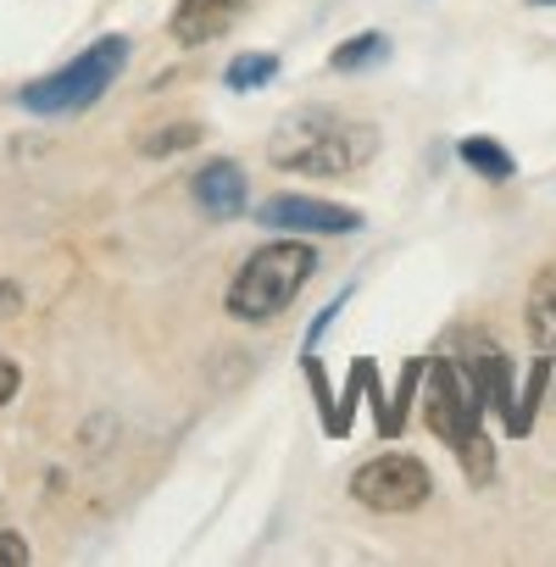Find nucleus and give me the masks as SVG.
<instances>
[{"instance_id":"2eb2a0df","label":"nucleus","mask_w":556,"mask_h":567,"mask_svg":"<svg viewBox=\"0 0 556 567\" xmlns=\"http://www.w3.org/2000/svg\"><path fill=\"white\" fill-rule=\"evenodd\" d=\"M456 456H462V473H467V484H490V478H495V451H490V440H484V434H473V440H467Z\"/></svg>"},{"instance_id":"f03ea898","label":"nucleus","mask_w":556,"mask_h":567,"mask_svg":"<svg viewBox=\"0 0 556 567\" xmlns=\"http://www.w3.org/2000/svg\"><path fill=\"white\" fill-rule=\"evenodd\" d=\"M312 272H318V256H312V245H301V239H272V245L250 250L245 267H239L234 284H228V318H239V323H267V318H278V312H285V307L307 290Z\"/></svg>"},{"instance_id":"1a4fd4ad","label":"nucleus","mask_w":556,"mask_h":567,"mask_svg":"<svg viewBox=\"0 0 556 567\" xmlns=\"http://www.w3.org/2000/svg\"><path fill=\"white\" fill-rule=\"evenodd\" d=\"M195 200H200V212L206 217H217V223H234L239 212H245V173L234 167V162H206L200 173H195Z\"/></svg>"},{"instance_id":"6e6552de","label":"nucleus","mask_w":556,"mask_h":567,"mask_svg":"<svg viewBox=\"0 0 556 567\" xmlns=\"http://www.w3.org/2000/svg\"><path fill=\"white\" fill-rule=\"evenodd\" d=\"M239 12H245V0H178L173 7V40L178 45H206L223 29H234Z\"/></svg>"},{"instance_id":"f8f14e48","label":"nucleus","mask_w":556,"mask_h":567,"mask_svg":"<svg viewBox=\"0 0 556 567\" xmlns=\"http://www.w3.org/2000/svg\"><path fill=\"white\" fill-rule=\"evenodd\" d=\"M384 56H390V40L368 29V34H357V40L334 45L329 68H334V73H362V68H373V62H384Z\"/></svg>"},{"instance_id":"9b49d317","label":"nucleus","mask_w":556,"mask_h":567,"mask_svg":"<svg viewBox=\"0 0 556 567\" xmlns=\"http://www.w3.org/2000/svg\"><path fill=\"white\" fill-rule=\"evenodd\" d=\"M462 162H467L478 178H490V184H506V178H512V151H501V145L484 140V134H467V140H462Z\"/></svg>"},{"instance_id":"6ab92c4d","label":"nucleus","mask_w":556,"mask_h":567,"mask_svg":"<svg viewBox=\"0 0 556 567\" xmlns=\"http://www.w3.org/2000/svg\"><path fill=\"white\" fill-rule=\"evenodd\" d=\"M534 7H556V0H534Z\"/></svg>"},{"instance_id":"f3484780","label":"nucleus","mask_w":556,"mask_h":567,"mask_svg":"<svg viewBox=\"0 0 556 567\" xmlns=\"http://www.w3.org/2000/svg\"><path fill=\"white\" fill-rule=\"evenodd\" d=\"M23 312V290H18V284H7V278H0V323H7V318H18Z\"/></svg>"},{"instance_id":"a211bd4d","label":"nucleus","mask_w":556,"mask_h":567,"mask_svg":"<svg viewBox=\"0 0 556 567\" xmlns=\"http://www.w3.org/2000/svg\"><path fill=\"white\" fill-rule=\"evenodd\" d=\"M18 384H23V373H18L12 362H0V406H7V401L18 395Z\"/></svg>"},{"instance_id":"423d86ee","label":"nucleus","mask_w":556,"mask_h":567,"mask_svg":"<svg viewBox=\"0 0 556 567\" xmlns=\"http://www.w3.org/2000/svg\"><path fill=\"white\" fill-rule=\"evenodd\" d=\"M261 228H285V234H357L362 212L357 206H334V200H312V195H272L256 212Z\"/></svg>"},{"instance_id":"ddd939ff","label":"nucleus","mask_w":556,"mask_h":567,"mask_svg":"<svg viewBox=\"0 0 556 567\" xmlns=\"http://www.w3.org/2000/svg\"><path fill=\"white\" fill-rule=\"evenodd\" d=\"M223 79H228V90H261V84L278 79V56H267V51H245V56L228 62Z\"/></svg>"},{"instance_id":"0eeeda50","label":"nucleus","mask_w":556,"mask_h":567,"mask_svg":"<svg viewBox=\"0 0 556 567\" xmlns=\"http://www.w3.org/2000/svg\"><path fill=\"white\" fill-rule=\"evenodd\" d=\"M473 379H478V390H484V401L501 412V423L512 429V434H528L534 423L523 417V395H512V368H506V357L495 351V346H484V340H473V357L462 362Z\"/></svg>"},{"instance_id":"39448f33","label":"nucleus","mask_w":556,"mask_h":567,"mask_svg":"<svg viewBox=\"0 0 556 567\" xmlns=\"http://www.w3.org/2000/svg\"><path fill=\"white\" fill-rule=\"evenodd\" d=\"M429 489H434L429 467H423L418 456H406V451L373 456V462L357 467V478H351V495H357L362 506H373V512H412V506L429 501Z\"/></svg>"},{"instance_id":"dca6fc26","label":"nucleus","mask_w":556,"mask_h":567,"mask_svg":"<svg viewBox=\"0 0 556 567\" xmlns=\"http://www.w3.org/2000/svg\"><path fill=\"white\" fill-rule=\"evenodd\" d=\"M29 561V539L12 534V528H0V567H23Z\"/></svg>"},{"instance_id":"20e7f679","label":"nucleus","mask_w":556,"mask_h":567,"mask_svg":"<svg viewBox=\"0 0 556 567\" xmlns=\"http://www.w3.org/2000/svg\"><path fill=\"white\" fill-rule=\"evenodd\" d=\"M429 390H423V423H429V434H440L451 451H462L473 434H484L478 429V401H484V390H478V379L462 368V362H451V357H440V362H429Z\"/></svg>"},{"instance_id":"4468645a","label":"nucleus","mask_w":556,"mask_h":567,"mask_svg":"<svg viewBox=\"0 0 556 567\" xmlns=\"http://www.w3.org/2000/svg\"><path fill=\"white\" fill-rule=\"evenodd\" d=\"M195 140H200V128H195V123H173V128L145 134V140H140V151H145V156H173V151H189Z\"/></svg>"},{"instance_id":"9d476101","label":"nucleus","mask_w":556,"mask_h":567,"mask_svg":"<svg viewBox=\"0 0 556 567\" xmlns=\"http://www.w3.org/2000/svg\"><path fill=\"white\" fill-rule=\"evenodd\" d=\"M528 340L545 357L556 351V261L534 278V290H528Z\"/></svg>"},{"instance_id":"f257e3e1","label":"nucleus","mask_w":556,"mask_h":567,"mask_svg":"<svg viewBox=\"0 0 556 567\" xmlns=\"http://www.w3.org/2000/svg\"><path fill=\"white\" fill-rule=\"evenodd\" d=\"M379 151V134L329 112V106H301L278 123L267 156L272 167L285 173H312V178H340V173H357L368 156Z\"/></svg>"},{"instance_id":"7ed1b4c3","label":"nucleus","mask_w":556,"mask_h":567,"mask_svg":"<svg viewBox=\"0 0 556 567\" xmlns=\"http://www.w3.org/2000/svg\"><path fill=\"white\" fill-rule=\"evenodd\" d=\"M123 68H128V40H123V34H106V40H95L84 56H73L68 68L34 79V84L23 90V106L40 112V117L84 112V106H95V101L112 90V79H117Z\"/></svg>"}]
</instances>
